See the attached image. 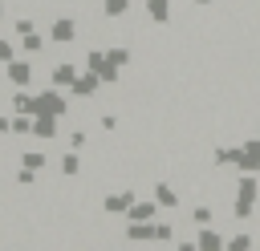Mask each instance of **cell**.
<instances>
[{
	"instance_id": "15",
	"label": "cell",
	"mask_w": 260,
	"mask_h": 251,
	"mask_svg": "<svg viewBox=\"0 0 260 251\" xmlns=\"http://www.w3.org/2000/svg\"><path fill=\"white\" fill-rule=\"evenodd\" d=\"M98 4H102V12H106V16H114V20H118V16H126V12L134 8V0H98Z\"/></svg>"
},
{
	"instance_id": "12",
	"label": "cell",
	"mask_w": 260,
	"mask_h": 251,
	"mask_svg": "<svg viewBox=\"0 0 260 251\" xmlns=\"http://www.w3.org/2000/svg\"><path fill=\"white\" fill-rule=\"evenodd\" d=\"M236 198L256 202V198H260V178H256V174H236Z\"/></svg>"
},
{
	"instance_id": "10",
	"label": "cell",
	"mask_w": 260,
	"mask_h": 251,
	"mask_svg": "<svg viewBox=\"0 0 260 251\" xmlns=\"http://www.w3.org/2000/svg\"><path fill=\"white\" fill-rule=\"evenodd\" d=\"M57 134H61V117H45V113L32 117V138L37 142H53Z\"/></svg>"
},
{
	"instance_id": "17",
	"label": "cell",
	"mask_w": 260,
	"mask_h": 251,
	"mask_svg": "<svg viewBox=\"0 0 260 251\" xmlns=\"http://www.w3.org/2000/svg\"><path fill=\"white\" fill-rule=\"evenodd\" d=\"M191 4H195V8H211L215 0H191Z\"/></svg>"
},
{
	"instance_id": "14",
	"label": "cell",
	"mask_w": 260,
	"mask_h": 251,
	"mask_svg": "<svg viewBox=\"0 0 260 251\" xmlns=\"http://www.w3.org/2000/svg\"><path fill=\"white\" fill-rule=\"evenodd\" d=\"M252 247H256V239H252V235H248V231L240 227V231H236V235L228 239V247H223V251H252Z\"/></svg>"
},
{
	"instance_id": "6",
	"label": "cell",
	"mask_w": 260,
	"mask_h": 251,
	"mask_svg": "<svg viewBox=\"0 0 260 251\" xmlns=\"http://www.w3.org/2000/svg\"><path fill=\"white\" fill-rule=\"evenodd\" d=\"M158 215H162V206H158L150 194H138V198H134V206L126 211V223H154Z\"/></svg>"
},
{
	"instance_id": "2",
	"label": "cell",
	"mask_w": 260,
	"mask_h": 251,
	"mask_svg": "<svg viewBox=\"0 0 260 251\" xmlns=\"http://www.w3.org/2000/svg\"><path fill=\"white\" fill-rule=\"evenodd\" d=\"M0 73L12 89H37V61L32 57H12L8 65H0Z\"/></svg>"
},
{
	"instance_id": "3",
	"label": "cell",
	"mask_w": 260,
	"mask_h": 251,
	"mask_svg": "<svg viewBox=\"0 0 260 251\" xmlns=\"http://www.w3.org/2000/svg\"><path fill=\"white\" fill-rule=\"evenodd\" d=\"M45 36H49V45H77L81 24H77V16H53L49 28H45Z\"/></svg>"
},
{
	"instance_id": "4",
	"label": "cell",
	"mask_w": 260,
	"mask_h": 251,
	"mask_svg": "<svg viewBox=\"0 0 260 251\" xmlns=\"http://www.w3.org/2000/svg\"><path fill=\"white\" fill-rule=\"evenodd\" d=\"M65 93H69L73 101H85V97H98V93H102V77H98L93 69H81V73H77V81H73V85H69Z\"/></svg>"
},
{
	"instance_id": "5",
	"label": "cell",
	"mask_w": 260,
	"mask_h": 251,
	"mask_svg": "<svg viewBox=\"0 0 260 251\" xmlns=\"http://www.w3.org/2000/svg\"><path fill=\"white\" fill-rule=\"evenodd\" d=\"M134 12L146 16L150 24H171V16H175V0H142Z\"/></svg>"
},
{
	"instance_id": "8",
	"label": "cell",
	"mask_w": 260,
	"mask_h": 251,
	"mask_svg": "<svg viewBox=\"0 0 260 251\" xmlns=\"http://www.w3.org/2000/svg\"><path fill=\"white\" fill-rule=\"evenodd\" d=\"M150 198H154L162 211H179V206H183V194H179L171 182H154V186H150Z\"/></svg>"
},
{
	"instance_id": "13",
	"label": "cell",
	"mask_w": 260,
	"mask_h": 251,
	"mask_svg": "<svg viewBox=\"0 0 260 251\" xmlns=\"http://www.w3.org/2000/svg\"><path fill=\"white\" fill-rule=\"evenodd\" d=\"M65 146H69V150H85V146H89V130H85V126H69Z\"/></svg>"
},
{
	"instance_id": "1",
	"label": "cell",
	"mask_w": 260,
	"mask_h": 251,
	"mask_svg": "<svg viewBox=\"0 0 260 251\" xmlns=\"http://www.w3.org/2000/svg\"><path fill=\"white\" fill-rule=\"evenodd\" d=\"M69 109H73V97L65 93V89H57V85H41V89H32V117H69Z\"/></svg>"
},
{
	"instance_id": "9",
	"label": "cell",
	"mask_w": 260,
	"mask_h": 251,
	"mask_svg": "<svg viewBox=\"0 0 260 251\" xmlns=\"http://www.w3.org/2000/svg\"><path fill=\"white\" fill-rule=\"evenodd\" d=\"M195 243H199V251H223L228 247V239H223L219 227H199L195 231Z\"/></svg>"
},
{
	"instance_id": "11",
	"label": "cell",
	"mask_w": 260,
	"mask_h": 251,
	"mask_svg": "<svg viewBox=\"0 0 260 251\" xmlns=\"http://www.w3.org/2000/svg\"><path fill=\"white\" fill-rule=\"evenodd\" d=\"M154 223H158V219H154ZM154 223H126V243H154V239H158Z\"/></svg>"
},
{
	"instance_id": "16",
	"label": "cell",
	"mask_w": 260,
	"mask_h": 251,
	"mask_svg": "<svg viewBox=\"0 0 260 251\" xmlns=\"http://www.w3.org/2000/svg\"><path fill=\"white\" fill-rule=\"evenodd\" d=\"M12 57H20V53H16V45H12V40H8L4 32H0V65H8Z\"/></svg>"
},
{
	"instance_id": "7",
	"label": "cell",
	"mask_w": 260,
	"mask_h": 251,
	"mask_svg": "<svg viewBox=\"0 0 260 251\" xmlns=\"http://www.w3.org/2000/svg\"><path fill=\"white\" fill-rule=\"evenodd\" d=\"M81 166H85V154H81V150H61V154H57V174H61V182H73V178L81 174Z\"/></svg>"
}]
</instances>
